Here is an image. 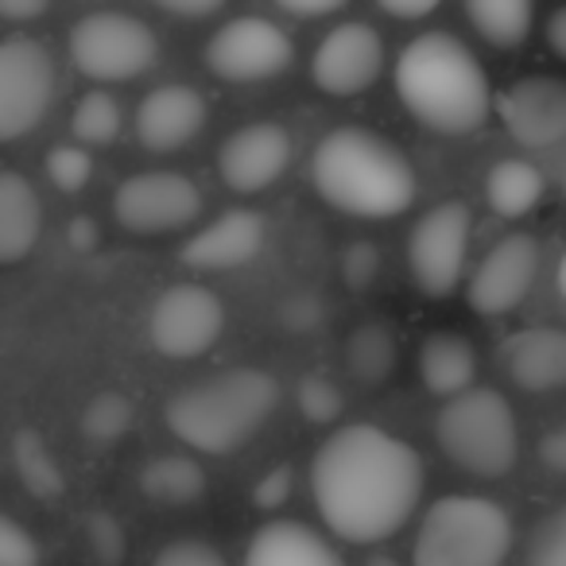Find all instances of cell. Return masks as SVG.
I'll list each match as a JSON object with an SVG mask.
<instances>
[{
	"label": "cell",
	"instance_id": "1",
	"mask_svg": "<svg viewBox=\"0 0 566 566\" xmlns=\"http://www.w3.org/2000/svg\"><path fill=\"white\" fill-rule=\"evenodd\" d=\"M311 496L338 539L385 543L400 532L423 496V458L400 434L349 423L318 447L311 462Z\"/></svg>",
	"mask_w": 566,
	"mask_h": 566
},
{
	"label": "cell",
	"instance_id": "2",
	"mask_svg": "<svg viewBox=\"0 0 566 566\" xmlns=\"http://www.w3.org/2000/svg\"><path fill=\"white\" fill-rule=\"evenodd\" d=\"M396 94L419 125L447 136L478 133L496 102L485 66L450 32H423L400 51Z\"/></svg>",
	"mask_w": 566,
	"mask_h": 566
},
{
	"label": "cell",
	"instance_id": "3",
	"mask_svg": "<svg viewBox=\"0 0 566 566\" xmlns=\"http://www.w3.org/2000/svg\"><path fill=\"white\" fill-rule=\"evenodd\" d=\"M311 182L342 213L385 221L416 202V167L388 136L369 128H334L311 156Z\"/></svg>",
	"mask_w": 566,
	"mask_h": 566
},
{
	"label": "cell",
	"instance_id": "4",
	"mask_svg": "<svg viewBox=\"0 0 566 566\" xmlns=\"http://www.w3.org/2000/svg\"><path fill=\"white\" fill-rule=\"evenodd\" d=\"M280 403V385L256 365L226 369L187 385L167 403V427L198 454H233L256 439Z\"/></svg>",
	"mask_w": 566,
	"mask_h": 566
},
{
	"label": "cell",
	"instance_id": "5",
	"mask_svg": "<svg viewBox=\"0 0 566 566\" xmlns=\"http://www.w3.org/2000/svg\"><path fill=\"white\" fill-rule=\"evenodd\" d=\"M512 516L489 496H439L419 520L411 566H504Z\"/></svg>",
	"mask_w": 566,
	"mask_h": 566
},
{
	"label": "cell",
	"instance_id": "6",
	"mask_svg": "<svg viewBox=\"0 0 566 566\" xmlns=\"http://www.w3.org/2000/svg\"><path fill=\"white\" fill-rule=\"evenodd\" d=\"M434 439L442 454L473 478H504L520 454L516 411L496 388H470L442 403Z\"/></svg>",
	"mask_w": 566,
	"mask_h": 566
},
{
	"label": "cell",
	"instance_id": "7",
	"mask_svg": "<svg viewBox=\"0 0 566 566\" xmlns=\"http://www.w3.org/2000/svg\"><path fill=\"white\" fill-rule=\"evenodd\" d=\"M71 63L90 82H133L148 74L159 59V40L140 17L133 12H90L71 28Z\"/></svg>",
	"mask_w": 566,
	"mask_h": 566
},
{
	"label": "cell",
	"instance_id": "8",
	"mask_svg": "<svg viewBox=\"0 0 566 566\" xmlns=\"http://www.w3.org/2000/svg\"><path fill=\"white\" fill-rule=\"evenodd\" d=\"M470 206L465 202H439L416 221L408 237V268L411 280L431 300H447L465 280V260H470Z\"/></svg>",
	"mask_w": 566,
	"mask_h": 566
},
{
	"label": "cell",
	"instance_id": "9",
	"mask_svg": "<svg viewBox=\"0 0 566 566\" xmlns=\"http://www.w3.org/2000/svg\"><path fill=\"white\" fill-rule=\"evenodd\" d=\"M55 59L35 40H0V144L43 125L55 102Z\"/></svg>",
	"mask_w": 566,
	"mask_h": 566
},
{
	"label": "cell",
	"instance_id": "10",
	"mask_svg": "<svg viewBox=\"0 0 566 566\" xmlns=\"http://www.w3.org/2000/svg\"><path fill=\"white\" fill-rule=\"evenodd\" d=\"M221 331H226V307L202 283H175L148 311L151 349L171 361L202 357L206 349H213Z\"/></svg>",
	"mask_w": 566,
	"mask_h": 566
},
{
	"label": "cell",
	"instance_id": "11",
	"mask_svg": "<svg viewBox=\"0 0 566 566\" xmlns=\"http://www.w3.org/2000/svg\"><path fill=\"white\" fill-rule=\"evenodd\" d=\"M295 59L292 35L268 17H237L206 43V66L221 82H268Z\"/></svg>",
	"mask_w": 566,
	"mask_h": 566
},
{
	"label": "cell",
	"instance_id": "12",
	"mask_svg": "<svg viewBox=\"0 0 566 566\" xmlns=\"http://www.w3.org/2000/svg\"><path fill=\"white\" fill-rule=\"evenodd\" d=\"M202 213V190L179 171H140L128 175L113 195V218L128 233L156 237L182 229Z\"/></svg>",
	"mask_w": 566,
	"mask_h": 566
},
{
	"label": "cell",
	"instance_id": "13",
	"mask_svg": "<svg viewBox=\"0 0 566 566\" xmlns=\"http://www.w3.org/2000/svg\"><path fill=\"white\" fill-rule=\"evenodd\" d=\"M535 275H539V241L532 233H509L481 256L465 300L485 318L509 315L532 295Z\"/></svg>",
	"mask_w": 566,
	"mask_h": 566
},
{
	"label": "cell",
	"instance_id": "14",
	"mask_svg": "<svg viewBox=\"0 0 566 566\" xmlns=\"http://www.w3.org/2000/svg\"><path fill=\"white\" fill-rule=\"evenodd\" d=\"M385 66V40L365 20H342L338 28L323 35L311 59L315 86L331 97H354L380 78Z\"/></svg>",
	"mask_w": 566,
	"mask_h": 566
},
{
	"label": "cell",
	"instance_id": "15",
	"mask_svg": "<svg viewBox=\"0 0 566 566\" xmlns=\"http://www.w3.org/2000/svg\"><path fill=\"white\" fill-rule=\"evenodd\" d=\"M504 133L520 148H555L566 140V82L532 74L504 86L493 102Z\"/></svg>",
	"mask_w": 566,
	"mask_h": 566
},
{
	"label": "cell",
	"instance_id": "16",
	"mask_svg": "<svg viewBox=\"0 0 566 566\" xmlns=\"http://www.w3.org/2000/svg\"><path fill=\"white\" fill-rule=\"evenodd\" d=\"M287 164H292V136L275 120L237 128L218 151L221 179L237 195H260L287 171Z\"/></svg>",
	"mask_w": 566,
	"mask_h": 566
},
{
	"label": "cell",
	"instance_id": "17",
	"mask_svg": "<svg viewBox=\"0 0 566 566\" xmlns=\"http://www.w3.org/2000/svg\"><path fill=\"white\" fill-rule=\"evenodd\" d=\"M264 237L268 229L256 210H226L182 244V264L195 272H229L256 260Z\"/></svg>",
	"mask_w": 566,
	"mask_h": 566
},
{
	"label": "cell",
	"instance_id": "18",
	"mask_svg": "<svg viewBox=\"0 0 566 566\" xmlns=\"http://www.w3.org/2000/svg\"><path fill=\"white\" fill-rule=\"evenodd\" d=\"M206 97L195 86H159L136 109V136L148 151H179L206 125Z\"/></svg>",
	"mask_w": 566,
	"mask_h": 566
},
{
	"label": "cell",
	"instance_id": "19",
	"mask_svg": "<svg viewBox=\"0 0 566 566\" xmlns=\"http://www.w3.org/2000/svg\"><path fill=\"white\" fill-rule=\"evenodd\" d=\"M504 373L524 392H555L566 388V331L558 326H532L516 331L501 349Z\"/></svg>",
	"mask_w": 566,
	"mask_h": 566
},
{
	"label": "cell",
	"instance_id": "20",
	"mask_svg": "<svg viewBox=\"0 0 566 566\" xmlns=\"http://www.w3.org/2000/svg\"><path fill=\"white\" fill-rule=\"evenodd\" d=\"M244 566H346L323 532L300 520H272L249 539Z\"/></svg>",
	"mask_w": 566,
	"mask_h": 566
},
{
	"label": "cell",
	"instance_id": "21",
	"mask_svg": "<svg viewBox=\"0 0 566 566\" xmlns=\"http://www.w3.org/2000/svg\"><path fill=\"white\" fill-rule=\"evenodd\" d=\"M43 233V202L35 187L17 171H0V264L32 256Z\"/></svg>",
	"mask_w": 566,
	"mask_h": 566
},
{
	"label": "cell",
	"instance_id": "22",
	"mask_svg": "<svg viewBox=\"0 0 566 566\" xmlns=\"http://www.w3.org/2000/svg\"><path fill=\"white\" fill-rule=\"evenodd\" d=\"M419 377H423L427 392L442 396V400L470 392L473 377H478V354H473L470 338L454 331L427 334L423 349H419Z\"/></svg>",
	"mask_w": 566,
	"mask_h": 566
},
{
	"label": "cell",
	"instance_id": "23",
	"mask_svg": "<svg viewBox=\"0 0 566 566\" xmlns=\"http://www.w3.org/2000/svg\"><path fill=\"white\" fill-rule=\"evenodd\" d=\"M547 179L532 159H501L485 175V198L501 218H524L543 202Z\"/></svg>",
	"mask_w": 566,
	"mask_h": 566
},
{
	"label": "cell",
	"instance_id": "24",
	"mask_svg": "<svg viewBox=\"0 0 566 566\" xmlns=\"http://www.w3.org/2000/svg\"><path fill=\"white\" fill-rule=\"evenodd\" d=\"M140 489L148 501L182 509V504H195L206 493V470L195 458L159 454L140 470Z\"/></svg>",
	"mask_w": 566,
	"mask_h": 566
},
{
	"label": "cell",
	"instance_id": "25",
	"mask_svg": "<svg viewBox=\"0 0 566 566\" xmlns=\"http://www.w3.org/2000/svg\"><path fill=\"white\" fill-rule=\"evenodd\" d=\"M465 20L493 48H520L532 35L535 9L527 0H465Z\"/></svg>",
	"mask_w": 566,
	"mask_h": 566
},
{
	"label": "cell",
	"instance_id": "26",
	"mask_svg": "<svg viewBox=\"0 0 566 566\" xmlns=\"http://www.w3.org/2000/svg\"><path fill=\"white\" fill-rule=\"evenodd\" d=\"M12 462H17V470H20V481H24L40 501H59V496H63V489H66L63 470H59L51 447L40 439V431L24 427V431L12 439Z\"/></svg>",
	"mask_w": 566,
	"mask_h": 566
},
{
	"label": "cell",
	"instance_id": "27",
	"mask_svg": "<svg viewBox=\"0 0 566 566\" xmlns=\"http://www.w3.org/2000/svg\"><path fill=\"white\" fill-rule=\"evenodd\" d=\"M346 361L357 380L380 385V380L396 369V334L380 323L361 326V331H354V338H349Z\"/></svg>",
	"mask_w": 566,
	"mask_h": 566
},
{
	"label": "cell",
	"instance_id": "28",
	"mask_svg": "<svg viewBox=\"0 0 566 566\" xmlns=\"http://www.w3.org/2000/svg\"><path fill=\"white\" fill-rule=\"evenodd\" d=\"M120 105L113 94H102V90H94V94H86L78 105H74L71 113V128H74V140L82 144V148H105V144H113L120 136Z\"/></svg>",
	"mask_w": 566,
	"mask_h": 566
},
{
	"label": "cell",
	"instance_id": "29",
	"mask_svg": "<svg viewBox=\"0 0 566 566\" xmlns=\"http://www.w3.org/2000/svg\"><path fill=\"white\" fill-rule=\"evenodd\" d=\"M133 427V400L120 392H97L82 411V434L94 447H113L120 442Z\"/></svg>",
	"mask_w": 566,
	"mask_h": 566
},
{
	"label": "cell",
	"instance_id": "30",
	"mask_svg": "<svg viewBox=\"0 0 566 566\" xmlns=\"http://www.w3.org/2000/svg\"><path fill=\"white\" fill-rule=\"evenodd\" d=\"M90 175H94V156H90L82 144H55V148L48 151V179L55 182L59 190H66V195L86 187Z\"/></svg>",
	"mask_w": 566,
	"mask_h": 566
},
{
	"label": "cell",
	"instance_id": "31",
	"mask_svg": "<svg viewBox=\"0 0 566 566\" xmlns=\"http://www.w3.org/2000/svg\"><path fill=\"white\" fill-rule=\"evenodd\" d=\"M342 388L331 377H307L300 385V411L311 423H334L342 416Z\"/></svg>",
	"mask_w": 566,
	"mask_h": 566
},
{
	"label": "cell",
	"instance_id": "32",
	"mask_svg": "<svg viewBox=\"0 0 566 566\" xmlns=\"http://www.w3.org/2000/svg\"><path fill=\"white\" fill-rule=\"evenodd\" d=\"M0 566H40V543L20 520L0 512Z\"/></svg>",
	"mask_w": 566,
	"mask_h": 566
},
{
	"label": "cell",
	"instance_id": "33",
	"mask_svg": "<svg viewBox=\"0 0 566 566\" xmlns=\"http://www.w3.org/2000/svg\"><path fill=\"white\" fill-rule=\"evenodd\" d=\"M151 566H229L213 543L206 539H175L151 558Z\"/></svg>",
	"mask_w": 566,
	"mask_h": 566
},
{
	"label": "cell",
	"instance_id": "34",
	"mask_svg": "<svg viewBox=\"0 0 566 566\" xmlns=\"http://www.w3.org/2000/svg\"><path fill=\"white\" fill-rule=\"evenodd\" d=\"M86 535H90V551L102 558V566H117L125 558V532L113 516L105 512H94L86 520Z\"/></svg>",
	"mask_w": 566,
	"mask_h": 566
},
{
	"label": "cell",
	"instance_id": "35",
	"mask_svg": "<svg viewBox=\"0 0 566 566\" xmlns=\"http://www.w3.org/2000/svg\"><path fill=\"white\" fill-rule=\"evenodd\" d=\"M532 566H566V509L555 512L532 539Z\"/></svg>",
	"mask_w": 566,
	"mask_h": 566
},
{
	"label": "cell",
	"instance_id": "36",
	"mask_svg": "<svg viewBox=\"0 0 566 566\" xmlns=\"http://www.w3.org/2000/svg\"><path fill=\"white\" fill-rule=\"evenodd\" d=\"M287 493H292V470H287V465H275V470H268L264 478H260L256 504L260 509H275V504L287 501Z\"/></svg>",
	"mask_w": 566,
	"mask_h": 566
},
{
	"label": "cell",
	"instance_id": "37",
	"mask_svg": "<svg viewBox=\"0 0 566 566\" xmlns=\"http://www.w3.org/2000/svg\"><path fill=\"white\" fill-rule=\"evenodd\" d=\"M346 275L354 280V287H365V283L377 275V249L365 244V241H357L346 256Z\"/></svg>",
	"mask_w": 566,
	"mask_h": 566
},
{
	"label": "cell",
	"instance_id": "38",
	"mask_svg": "<svg viewBox=\"0 0 566 566\" xmlns=\"http://www.w3.org/2000/svg\"><path fill=\"white\" fill-rule=\"evenodd\" d=\"M280 12L295 20H326V17H338L342 0H280Z\"/></svg>",
	"mask_w": 566,
	"mask_h": 566
},
{
	"label": "cell",
	"instance_id": "39",
	"mask_svg": "<svg viewBox=\"0 0 566 566\" xmlns=\"http://www.w3.org/2000/svg\"><path fill=\"white\" fill-rule=\"evenodd\" d=\"M539 458L551 473H566V423L551 427L539 442Z\"/></svg>",
	"mask_w": 566,
	"mask_h": 566
},
{
	"label": "cell",
	"instance_id": "40",
	"mask_svg": "<svg viewBox=\"0 0 566 566\" xmlns=\"http://www.w3.org/2000/svg\"><path fill=\"white\" fill-rule=\"evenodd\" d=\"M380 12L392 20H427L439 12V0H380Z\"/></svg>",
	"mask_w": 566,
	"mask_h": 566
},
{
	"label": "cell",
	"instance_id": "41",
	"mask_svg": "<svg viewBox=\"0 0 566 566\" xmlns=\"http://www.w3.org/2000/svg\"><path fill=\"white\" fill-rule=\"evenodd\" d=\"M159 9H164L167 17L206 20V17H218V12H221V0H164Z\"/></svg>",
	"mask_w": 566,
	"mask_h": 566
},
{
	"label": "cell",
	"instance_id": "42",
	"mask_svg": "<svg viewBox=\"0 0 566 566\" xmlns=\"http://www.w3.org/2000/svg\"><path fill=\"white\" fill-rule=\"evenodd\" d=\"M43 12H48V0H0V20H9V24H24Z\"/></svg>",
	"mask_w": 566,
	"mask_h": 566
},
{
	"label": "cell",
	"instance_id": "43",
	"mask_svg": "<svg viewBox=\"0 0 566 566\" xmlns=\"http://www.w3.org/2000/svg\"><path fill=\"white\" fill-rule=\"evenodd\" d=\"M547 43L558 59H566V9H555L547 17Z\"/></svg>",
	"mask_w": 566,
	"mask_h": 566
},
{
	"label": "cell",
	"instance_id": "44",
	"mask_svg": "<svg viewBox=\"0 0 566 566\" xmlns=\"http://www.w3.org/2000/svg\"><path fill=\"white\" fill-rule=\"evenodd\" d=\"M71 241H74V249H90V244H94V226H86V221H74Z\"/></svg>",
	"mask_w": 566,
	"mask_h": 566
},
{
	"label": "cell",
	"instance_id": "45",
	"mask_svg": "<svg viewBox=\"0 0 566 566\" xmlns=\"http://www.w3.org/2000/svg\"><path fill=\"white\" fill-rule=\"evenodd\" d=\"M558 292L566 295V252H563V260H558Z\"/></svg>",
	"mask_w": 566,
	"mask_h": 566
},
{
	"label": "cell",
	"instance_id": "46",
	"mask_svg": "<svg viewBox=\"0 0 566 566\" xmlns=\"http://www.w3.org/2000/svg\"><path fill=\"white\" fill-rule=\"evenodd\" d=\"M563 190H566V171H563Z\"/></svg>",
	"mask_w": 566,
	"mask_h": 566
}]
</instances>
